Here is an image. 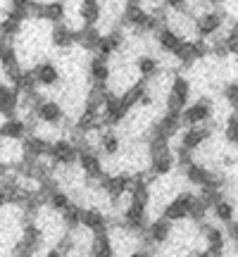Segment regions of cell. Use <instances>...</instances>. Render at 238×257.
<instances>
[{
    "instance_id": "cell-1",
    "label": "cell",
    "mask_w": 238,
    "mask_h": 257,
    "mask_svg": "<svg viewBox=\"0 0 238 257\" xmlns=\"http://www.w3.org/2000/svg\"><path fill=\"white\" fill-rule=\"evenodd\" d=\"M193 95V83L188 76H183L181 72H176L172 76V83H169V91L165 95V110L172 112H183V107L191 102Z\"/></svg>"
},
{
    "instance_id": "cell-2",
    "label": "cell",
    "mask_w": 238,
    "mask_h": 257,
    "mask_svg": "<svg viewBox=\"0 0 238 257\" xmlns=\"http://www.w3.org/2000/svg\"><path fill=\"white\" fill-rule=\"evenodd\" d=\"M217 114V107H214V100L210 95H200L198 100L188 102L181 112V124L186 126H198V124H207V121L214 119Z\"/></svg>"
},
{
    "instance_id": "cell-3",
    "label": "cell",
    "mask_w": 238,
    "mask_h": 257,
    "mask_svg": "<svg viewBox=\"0 0 238 257\" xmlns=\"http://www.w3.org/2000/svg\"><path fill=\"white\" fill-rule=\"evenodd\" d=\"M79 169H81L83 181L91 186V184H100V179L107 172H105V162H102L100 153L95 148H81L79 150Z\"/></svg>"
},
{
    "instance_id": "cell-4",
    "label": "cell",
    "mask_w": 238,
    "mask_h": 257,
    "mask_svg": "<svg viewBox=\"0 0 238 257\" xmlns=\"http://www.w3.org/2000/svg\"><path fill=\"white\" fill-rule=\"evenodd\" d=\"M226 12H221L219 8L214 10H202L200 15H195V38L210 41L219 34L224 24H226Z\"/></svg>"
},
{
    "instance_id": "cell-5",
    "label": "cell",
    "mask_w": 238,
    "mask_h": 257,
    "mask_svg": "<svg viewBox=\"0 0 238 257\" xmlns=\"http://www.w3.org/2000/svg\"><path fill=\"white\" fill-rule=\"evenodd\" d=\"M205 57H210V43L202 41V38H186L183 46L179 48V53L174 55V60L181 69H191L193 64H198Z\"/></svg>"
},
{
    "instance_id": "cell-6",
    "label": "cell",
    "mask_w": 238,
    "mask_h": 257,
    "mask_svg": "<svg viewBox=\"0 0 238 257\" xmlns=\"http://www.w3.org/2000/svg\"><path fill=\"white\" fill-rule=\"evenodd\" d=\"M31 19L60 24L67 22V3L64 0H34L31 3Z\"/></svg>"
},
{
    "instance_id": "cell-7",
    "label": "cell",
    "mask_w": 238,
    "mask_h": 257,
    "mask_svg": "<svg viewBox=\"0 0 238 257\" xmlns=\"http://www.w3.org/2000/svg\"><path fill=\"white\" fill-rule=\"evenodd\" d=\"M214 119L207 121V124H198V126H186L181 128V134H179V146L186 148V150H191V153H195V150H200L205 143H210L212 136H214Z\"/></svg>"
},
{
    "instance_id": "cell-8",
    "label": "cell",
    "mask_w": 238,
    "mask_h": 257,
    "mask_svg": "<svg viewBox=\"0 0 238 257\" xmlns=\"http://www.w3.org/2000/svg\"><path fill=\"white\" fill-rule=\"evenodd\" d=\"M193 202H195V193L179 191L172 200L165 202V207L160 210V214H162L165 219L174 221V224H176V221H186V219H188V214H191Z\"/></svg>"
},
{
    "instance_id": "cell-9",
    "label": "cell",
    "mask_w": 238,
    "mask_h": 257,
    "mask_svg": "<svg viewBox=\"0 0 238 257\" xmlns=\"http://www.w3.org/2000/svg\"><path fill=\"white\" fill-rule=\"evenodd\" d=\"M48 160L55 165V169L74 167L79 162V148L74 146L67 136H60L53 141V146H50V157H48Z\"/></svg>"
},
{
    "instance_id": "cell-10",
    "label": "cell",
    "mask_w": 238,
    "mask_h": 257,
    "mask_svg": "<svg viewBox=\"0 0 238 257\" xmlns=\"http://www.w3.org/2000/svg\"><path fill=\"white\" fill-rule=\"evenodd\" d=\"M181 112H172V110H165V114H160L150 126H148V136H160V138H167L172 141L176 134H181ZM146 136V138H148Z\"/></svg>"
},
{
    "instance_id": "cell-11",
    "label": "cell",
    "mask_w": 238,
    "mask_h": 257,
    "mask_svg": "<svg viewBox=\"0 0 238 257\" xmlns=\"http://www.w3.org/2000/svg\"><path fill=\"white\" fill-rule=\"evenodd\" d=\"M198 231H200L205 248L210 250L212 255L219 257L226 252V231L224 229H219L217 224H210V221L205 219L202 224H198Z\"/></svg>"
},
{
    "instance_id": "cell-12",
    "label": "cell",
    "mask_w": 238,
    "mask_h": 257,
    "mask_svg": "<svg viewBox=\"0 0 238 257\" xmlns=\"http://www.w3.org/2000/svg\"><path fill=\"white\" fill-rule=\"evenodd\" d=\"M31 72L36 76V83L38 88H55L62 83V72L53 60H41L31 67Z\"/></svg>"
},
{
    "instance_id": "cell-13",
    "label": "cell",
    "mask_w": 238,
    "mask_h": 257,
    "mask_svg": "<svg viewBox=\"0 0 238 257\" xmlns=\"http://www.w3.org/2000/svg\"><path fill=\"white\" fill-rule=\"evenodd\" d=\"M110 224H112L110 214H105L98 205H88V207H83V212H81V229H86L88 233L110 231Z\"/></svg>"
},
{
    "instance_id": "cell-14",
    "label": "cell",
    "mask_w": 238,
    "mask_h": 257,
    "mask_svg": "<svg viewBox=\"0 0 238 257\" xmlns=\"http://www.w3.org/2000/svg\"><path fill=\"white\" fill-rule=\"evenodd\" d=\"M19 102H22V93H19L12 83L0 79V117H3V119L17 117Z\"/></svg>"
},
{
    "instance_id": "cell-15",
    "label": "cell",
    "mask_w": 238,
    "mask_h": 257,
    "mask_svg": "<svg viewBox=\"0 0 238 257\" xmlns=\"http://www.w3.org/2000/svg\"><path fill=\"white\" fill-rule=\"evenodd\" d=\"M76 36H79V29L69 27L67 22H60V24H53L50 27V46L57 48V50H72L76 46Z\"/></svg>"
},
{
    "instance_id": "cell-16",
    "label": "cell",
    "mask_w": 238,
    "mask_h": 257,
    "mask_svg": "<svg viewBox=\"0 0 238 257\" xmlns=\"http://www.w3.org/2000/svg\"><path fill=\"white\" fill-rule=\"evenodd\" d=\"M50 146H53V141L48 136L29 134L22 141V153H24V157H31V160H48L50 157Z\"/></svg>"
},
{
    "instance_id": "cell-17",
    "label": "cell",
    "mask_w": 238,
    "mask_h": 257,
    "mask_svg": "<svg viewBox=\"0 0 238 257\" xmlns=\"http://www.w3.org/2000/svg\"><path fill=\"white\" fill-rule=\"evenodd\" d=\"M153 36H155V46L160 48L165 55H172V57L179 53V48H181L183 41H186V38H183L181 34H176L169 24H162V27L157 29Z\"/></svg>"
},
{
    "instance_id": "cell-18",
    "label": "cell",
    "mask_w": 238,
    "mask_h": 257,
    "mask_svg": "<svg viewBox=\"0 0 238 257\" xmlns=\"http://www.w3.org/2000/svg\"><path fill=\"white\" fill-rule=\"evenodd\" d=\"M86 76H88V83H107L110 86L112 79L110 60H105L100 55H91L86 60Z\"/></svg>"
},
{
    "instance_id": "cell-19",
    "label": "cell",
    "mask_w": 238,
    "mask_h": 257,
    "mask_svg": "<svg viewBox=\"0 0 238 257\" xmlns=\"http://www.w3.org/2000/svg\"><path fill=\"white\" fill-rule=\"evenodd\" d=\"M183 179H186V184L195 186V188H202V186L210 184L212 179V167H207L205 162H198V160H193L188 167H183L181 169Z\"/></svg>"
},
{
    "instance_id": "cell-20",
    "label": "cell",
    "mask_w": 238,
    "mask_h": 257,
    "mask_svg": "<svg viewBox=\"0 0 238 257\" xmlns=\"http://www.w3.org/2000/svg\"><path fill=\"white\" fill-rule=\"evenodd\" d=\"M29 136V126L24 117H10V119L0 121V141H24Z\"/></svg>"
},
{
    "instance_id": "cell-21",
    "label": "cell",
    "mask_w": 238,
    "mask_h": 257,
    "mask_svg": "<svg viewBox=\"0 0 238 257\" xmlns=\"http://www.w3.org/2000/svg\"><path fill=\"white\" fill-rule=\"evenodd\" d=\"M88 257H117V248L112 240L110 231H100L91 236V245H88Z\"/></svg>"
},
{
    "instance_id": "cell-22",
    "label": "cell",
    "mask_w": 238,
    "mask_h": 257,
    "mask_svg": "<svg viewBox=\"0 0 238 257\" xmlns=\"http://www.w3.org/2000/svg\"><path fill=\"white\" fill-rule=\"evenodd\" d=\"M98 153H102L105 157H117L122 153V136L112 126L98 131Z\"/></svg>"
},
{
    "instance_id": "cell-23",
    "label": "cell",
    "mask_w": 238,
    "mask_h": 257,
    "mask_svg": "<svg viewBox=\"0 0 238 257\" xmlns=\"http://www.w3.org/2000/svg\"><path fill=\"white\" fill-rule=\"evenodd\" d=\"M79 19L81 27H98L102 19V0H79Z\"/></svg>"
},
{
    "instance_id": "cell-24",
    "label": "cell",
    "mask_w": 238,
    "mask_h": 257,
    "mask_svg": "<svg viewBox=\"0 0 238 257\" xmlns=\"http://www.w3.org/2000/svg\"><path fill=\"white\" fill-rule=\"evenodd\" d=\"M134 67H136L138 79H143V81H150V79H155L157 74L162 72V62H160V57L150 55V53L138 55L136 62H134Z\"/></svg>"
},
{
    "instance_id": "cell-25",
    "label": "cell",
    "mask_w": 238,
    "mask_h": 257,
    "mask_svg": "<svg viewBox=\"0 0 238 257\" xmlns=\"http://www.w3.org/2000/svg\"><path fill=\"white\" fill-rule=\"evenodd\" d=\"M102 41V31L98 27H81L79 29V36H76V46L81 48L83 53H95L98 46Z\"/></svg>"
},
{
    "instance_id": "cell-26",
    "label": "cell",
    "mask_w": 238,
    "mask_h": 257,
    "mask_svg": "<svg viewBox=\"0 0 238 257\" xmlns=\"http://www.w3.org/2000/svg\"><path fill=\"white\" fill-rule=\"evenodd\" d=\"M81 212H83V205L76 200H72L67 210L60 212V221H62L64 231H79L81 229Z\"/></svg>"
},
{
    "instance_id": "cell-27",
    "label": "cell",
    "mask_w": 238,
    "mask_h": 257,
    "mask_svg": "<svg viewBox=\"0 0 238 257\" xmlns=\"http://www.w3.org/2000/svg\"><path fill=\"white\" fill-rule=\"evenodd\" d=\"M210 212H212V217H214L217 224H224V226H226L229 221L236 219V202L229 200V198H221Z\"/></svg>"
},
{
    "instance_id": "cell-28",
    "label": "cell",
    "mask_w": 238,
    "mask_h": 257,
    "mask_svg": "<svg viewBox=\"0 0 238 257\" xmlns=\"http://www.w3.org/2000/svg\"><path fill=\"white\" fill-rule=\"evenodd\" d=\"M221 138H224V143L231 148H236L238 150V114H226V119L221 124Z\"/></svg>"
},
{
    "instance_id": "cell-29",
    "label": "cell",
    "mask_w": 238,
    "mask_h": 257,
    "mask_svg": "<svg viewBox=\"0 0 238 257\" xmlns=\"http://www.w3.org/2000/svg\"><path fill=\"white\" fill-rule=\"evenodd\" d=\"M69 202H72V195H69V191L67 188H57V191L50 193V198H48V210L50 212H64L67 207H69Z\"/></svg>"
},
{
    "instance_id": "cell-30",
    "label": "cell",
    "mask_w": 238,
    "mask_h": 257,
    "mask_svg": "<svg viewBox=\"0 0 238 257\" xmlns=\"http://www.w3.org/2000/svg\"><path fill=\"white\" fill-rule=\"evenodd\" d=\"M219 36L226 48V55H238V22H231V27L224 29Z\"/></svg>"
},
{
    "instance_id": "cell-31",
    "label": "cell",
    "mask_w": 238,
    "mask_h": 257,
    "mask_svg": "<svg viewBox=\"0 0 238 257\" xmlns=\"http://www.w3.org/2000/svg\"><path fill=\"white\" fill-rule=\"evenodd\" d=\"M221 98L231 107L233 114H238V81H226L221 86Z\"/></svg>"
},
{
    "instance_id": "cell-32",
    "label": "cell",
    "mask_w": 238,
    "mask_h": 257,
    "mask_svg": "<svg viewBox=\"0 0 238 257\" xmlns=\"http://www.w3.org/2000/svg\"><path fill=\"white\" fill-rule=\"evenodd\" d=\"M226 240L238 250V219H233V221L226 224Z\"/></svg>"
},
{
    "instance_id": "cell-33",
    "label": "cell",
    "mask_w": 238,
    "mask_h": 257,
    "mask_svg": "<svg viewBox=\"0 0 238 257\" xmlns=\"http://www.w3.org/2000/svg\"><path fill=\"white\" fill-rule=\"evenodd\" d=\"M169 12H188V0H162Z\"/></svg>"
},
{
    "instance_id": "cell-34",
    "label": "cell",
    "mask_w": 238,
    "mask_h": 257,
    "mask_svg": "<svg viewBox=\"0 0 238 257\" xmlns=\"http://www.w3.org/2000/svg\"><path fill=\"white\" fill-rule=\"evenodd\" d=\"M188 257H217V255H212L207 248H202V250H193ZM219 257H221V255H219Z\"/></svg>"
},
{
    "instance_id": "cell-35",
    "label": "cell",
    "mask_w": 238,
    "mask_h": 257,
    "mask_svg": "<svg viewBox=\"0 0 238 257\" xmlns=\"http://www.w3.org/2000/svg\"><path fill=\"white\" fill-rule=\"evenodd\" d=\"M12 252H15V255H12V257H34V255H31V252H29V250L19 248V245H15V248H12Z\"/></svg>"
},
{
    "instance_id": "cell-36",
    "label": "cell",
    "mask_w": 238,
    "mask_h": 257,
    "mask_svg": "<svg viewBox=\"0 0 238 257\" xmlns=\"http://www.w3.org/2000/svg\"><path fill=\"white\" fill-rule=\"evenodd\" d=\"M124 257H150V255H148L146 250L138 248V250H131V252H129V255H124Z\"/></svg>"
},
{
    "instance_id": "cell-37",
    "label": "cell",
    "mask_w": 238,
    "mask_h": 257,
    "mask_svg": "<svg viewBox=\"0 0 238 257\" xmlns=\"http://www.w3.org/2000/svg\"><path fill=\"white\" fill-rule=\"evenodd\" d=\"M10 205V200H8V193L3 191V188H0V210H3V207H8Z\"/></svg>"
},
{
    "instance_id": "cell-38",
    "label": "cell",
    "mask_w": 238,
    "mask_h": 257,
    "mask_svg": "<svg viewBox=\"0 0 238 257\" xmlns=\"http://www.w3.org/2000/svg\"><path fill=\"white\" fill-rule=\"evenodd\" d=\"M43 257H67V255H64V252H60V250H57V248H50V250H48V252H46V255H43Z\"/></svg>"
},
{
    "instance_id": "cell-39",
    "label": "cell",
    "mask_w": 238,
    "mask_h": 257,
    "mask_svg": "<svg viewBox=\"0 0 238 257\" xmlns=\"http://www.w3.org/2000/svg\"><path fill=\"white\" fill-rule=\"evenodd\" d=\"M205 3H207L210 8H221V5H226L229 0H205Z\"/></svg>"
},
{
    "instance_id": "cell-40",
    "label": "cell",
    "mask_w": 238,
    "mask_h": 257,
    "mask_svg": "<svg viewBox=\"0 0 238 257\" xmlns=\"http://www.w3.org/2000/svg\"><path fill=\"white\" fill-rule=\"evenodd\" d=\"M136 3H146V0H136Z\"/></svg>"
},
{
    "instance_id": "cell-41",
    "label": "cell",
    "mask_w": 238,
    "mask_h": 257,
    "mask_svg": "<svg viewBox=\"0 0 238 257\" xmlns=\"http://www.w3.org/2000/svg\"><path fill=\"white\" fill-rule=\"evenodd\" d=\"M236 22H238V19H236Z\"/></svg>"
}]
</instances>
